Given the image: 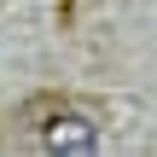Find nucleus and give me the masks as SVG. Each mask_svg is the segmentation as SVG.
<instances>
[{"label": "nucleus", "mask_w": 157, "mask_h": 157, "mask_svg": "<svg viewBox=\"0 0 157 157\" xmlns=\"http://www.w3.org/2000/svg\"><path fill=\"white\" fill-rule=\"evenodd\" d=\"M47 146H52V151H93V122H82V117H52V122H47Z\"/></svg>", "instance_id": "nucleus-1"}]
</instances>
